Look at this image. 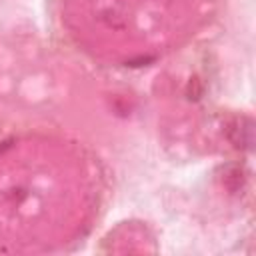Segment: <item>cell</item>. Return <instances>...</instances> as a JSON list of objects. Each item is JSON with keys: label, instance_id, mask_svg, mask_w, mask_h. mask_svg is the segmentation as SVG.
I'll return each instance as SVG.
<instances>
[{"label": "cell", "instance_id": "6da1fadb", "mask_svg": "<svg viewBox=\"0 0 256 256\" xmlns=\"http://www.w3.org/2000/svg\"><path fill=\"white\" fill-rule=\"evenodd\" d=\"M68 158L48 146L0 148V250L56 242L72 212Z\"/></svg>", "mask_w": 256, "mask_h": 256}, {"label": "cell", "instance_id": "7a4b0ae2", "mask_svg": "<svg viewBox=\"0 0 256 256\" xmlns=\"http://www.w3.org/2000/svg\"><path fill=\"white\" fill-rule=\"evenodd\" d=\"M74 6L72 18L94 46L134 58L172 38L188 0H74Z\"/></svg>", "mask_w": 256, "mask_h": 256}]
</instances>
